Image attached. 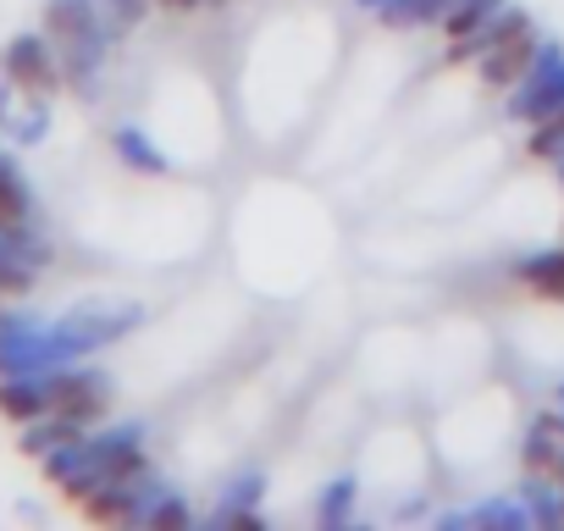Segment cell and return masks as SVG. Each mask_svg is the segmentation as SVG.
Listing matches in <instances>:
<instances>
[{
    "mask_svg": "<svg viewBox=\"0 0 564 531\" xmlns=\"http://www.w3.org/2000/svg\"><path fill=\"white\" fill-rule=\"evenodd\" d=\"M454 12V0H388V7L377 12L382 18V29H393V34H410V29H443V18Z\"/></svg>",
    "mask_w": 564,
    "mask_h": 531,
    "instance_id": "obj_13",
    "label": "cell"
},
{
    "mask_svg": "<svg viewBox=\"0 0 564 531\" xmlns=\"http://www.w3.org/2000/svg\"><path fill=\"white\" fill-rule=\"evenodd\" d=\"M34 283H40L34 266L12 243H0V300H23V294H34Z\"/></svg>",
    "mask_w": 564,
    "mask_h": 531,
    "instance_id": "obj_21",
    "label": "cell"
},
{
    "mask_svg": "<svg viewBox=\"0 0 564 531\" xmlns=\"http://www.w3.org/2000/svg\"><path fill=\"white\" fill-rule=\"evenodd\" d=\"M0 78L29 89V95H56L67 78H62V62H56V45L40 34H18L7 40V51H0Z\"/></svg>",
    "mask_w": 564,
    "mask_h": 531,
    "instance_id": "obj_5",
    "label": "cell"
},
{
    "mask_svg": "<svg viewBox=\"0 0 564 531\" xmlns=\"http://www.w3.org/2000/svg\"><path fill=\"white\" fill-rule=\"evenodd\" d=\"M139 322H144L139 305H78V311L56 316V322L45 327V338H51L56 366H67V360H84V355H95V349L122 344Z\"/></svg>",
    "mask_w": 564,
    "mask_h": 531,
    "instance_id": "obj_2",
    "label": "cell"
},
{
    "mask_svg": "<svg viewBox=\"0 0 564 531\" xmlns=\"http://www.w3.org/2000/svg\"><path fill=\"white\" fill-rule=\"evenodd\" d=\"M139 481H144V476H139ZM139 481H100L95 492H84V498H78L84 520H95V525H139V503H144Z\"/></svg>",
    "mask_w": 564,
    "mask_h": 531,
    "instance_id": "obj_9",
    "label": "cell"
},
{
    "mask_svg": "<svg viewBox=\"0 0 564 531\" xmlns=\"http://www.w3.org/2000/svg\"><path fill=\"white\" fill-rule=\"evenodd\" d=\"M355 476H338V481H327V492L316 498V520L327 525V531H338V525H349V509H355Z\"/></svg>",
    "mask_w": 564,
    "mask_h": 531,
    "instance_id": "obj_22",
    "label": "cell"
},
{
    "mask_svg": "<svg viewBox=\"0 0 564 531\" xmlns=\"http://www.w3.org/2000/svg\"><path fill=\"white\" fill-rule=\"evenodd\" d=\"M514 278L525 289H536L542 300H564V249H542V254H525L514 266Z\"/></svg>",
    "mask_w": 564,
    "mask_h": 531,
    "instance_id": "obj_14",
    "label": "cell"
},
{
    "mask_svg": "<svg viewBox=\"0 0 564 531\" xmlns=\"http://www.w3.org/2000/svg\"><path fill=\"white\" fill-rule=\"evenodd\" d=\"M45 388H51V415H67L73 426H95V421H106V410H111V377L100 371V366H78V360H67V366H56V371H45Z\"/></svg>",
    "mask_w": 564,
    "mask_h": 531,
    "instance_id": "obj_3",
    "label": "cell"
},
{
    "mask_svg": "<svg viewBox=\"0 0 564 531\" xmlns=\"http://www.w3.org/2000/svg\"><path fill=\"white\" fill-rule=\"evenodd\" d=\"M89 448H95L106 481H139V476H150V454H144V426H139V421L95 432Z\"/></svg>",
    "mask_w": 564,
    "mask_h": 531,
    "instance_id": "obj_7",
    "label": "cell"
},
{
    "mask_svg": "<svg viewBox=\"0 0 564 531\" xmlns=\"http://www.w3.org/2000/svg\"><path fill=\"white\" fill-rule=\"evenodd\" d=\"M503 7H509V0H454V12L443 18V40H448V45H459V40L481 34Z\"/></svg>",
    "mask_w": 564,
    "mask_h": 531,
    "instance_id": "obj_16",
    "label": "cell"
},
{
    "mask_svg": "<svg viewBox=\"0 0 564 531\" xmlns=\"http://www.w3.org/2000/svg\"><path fill=\"white\" fill-rule=\"evenodd\" d=\"M525 155H531V161H547V166H564V106L547 111L542 122H531V133H525Z\"/></svg>",
    "mask_w": 564,
    "mask_h": 531,
    "instance_id": "obj_19",
    "label": "cell"
},
{
    "mask_svg": "<svg viewBox=\"0 0 564 531\" xmlns=\"http://www.w3.org/2000/svg\"><path fill=\"white\" fill-rule=\"evenodd\" d=\"M205 7H227V0H205Z\"/></svg>",
    "mask_w": 564,
    "mask_h": 531,
    "instance_id": "obj_27",
    "label": "cell"
},
{
    "mask_svg": "<svg viewBox=\"0 0 564 531\" xmlns=\"http://www.w3.org/2000/svg\"><path fill=\"white\" fill-rule=\"evenodd\" d=\"M40 470H45V481L62 487L67 498H84V492H95V487L106 481V476H100V459H95V448H89V432L73 437V443H62V448H51V454L40 459Z\"/></svg>",
    "mask_w": 564,
    "mask_h": 531,
    "instance_id": "obj_8",
    "label": "cell"
},
{
    "mask_svg": "<svg viewBox=\"0 0 564 531\" xmlns=\"http://www.w3.org/2000/svg\"><path fill=\"white\" fill-rule=\"evenodd\" d=\"M95 12H100L111 40H128L133 29H144V18L155 12V0H95Z\"/></svg>",
    "mask_w": 564,
    "mask_h": 531,
    "instance_id": "obj_20",
    "label": "cell"
},
{
    "mask_svg": "<svg viewBox=\"0 0 564 531\" xmlns=\"http://www.w3.org/2000/svg\"><path fill=\"white\" fill-rule=\"evenodd\" d=\"M520 465H525V476H558V465H564V415L558 410H547L525 426Z\"/></svg>",
    "mask_w": 564,
    "mask_h": 531,
    "instance_id": "obj_10",
    "label": "cell"
},
{
    "mask_svg": "<svg viewBox=\"0 0 564 531\" xmlns=\"http://www.w3.org/2000/svg\"><path fill=\"white\" fill-rule=\"evenodd\" d=\"M470 525H503V531H525V525H531V509L520 503V492H514V498H487V503H476V509H470Z\"/></svg>",
    "mask_w": 564,
    "mask_h": 531,
    "instance_id": "obj_23",
    "label": "cell"
},
{
    "mask_svg": "<svg viewBox=\"0 0 564 531\" xmlns=\"http://www.w3.org/2000/svg\"><path fill=\"white\" fill-rule=\"evenodd\" d=\"M260 492H265V476L260 470H238L227 487H221V503H238V509H254L260 503Z\"/></svg>",
    "mask_w": 564,
    "mask_h": 531,
    "instance_id": "obj_24",
    "label": "cell"
},
{
    "mask_svg": "<svg viewBox=\"0 0 564 531\" xmlns=\"http://www.w3.org/2000/svg\"><path fill=\"white\" fill-rule=\"evenodd\" d=\"M210 525H221V531H232V525H238V531H260L265 520H260V509H238V503H216V509H210Z\"/></svg>",
    "mask_w": 564,
    "mask_h": 531,
    "instance_id": "obj_25",
    "label": "cell"
},
{
    "mask_svg": "<svg viewBox=\"0 0 564 531\" xmlns=\"http://www.w3.org/2000/svg\"><path fill=\"white\" fill-rule=\"evenodd\" d=\"M0 139L18 150L45 144L51 139V95H29V89L0 78Z\"/></svg>",
    "mask_w": 564,
    "mask_h": 531,
    "instance_id": "obj_6",
    "label": "cell"
},
{
    "mask_svg": "<svg viewBox=\"0 0 564 531\" xmlns=\"http://www.w3.org/2000/svg\"><path fill=\"white\" fill-rule=\"evenodd\" d=\"M564 106V45L558 40H542V51H536V62L525 67V78L509 89V122H542L547 111H558Z\"/></svg>",
    "mask_w": 564,
    "mask_h": 531,
    "instance_id": "obj_4",
    "label": "cell"
},
{
    "mask_svg": "<svg viewBox=\"0 0 564 531\" xmlns=\"http://www.w3.org/2000/svg\"><path fill=\"white\" fill-rule=\"evenodd\" d=\"M558 183H564V166H558Z\"/></svg>",
    "mask_w": 564,
    "mask_h": 531,
    "instance_id": "obj_28",
    "label": "cell"
},
{
    "mask_svg": "<svg viewBox=\"0 0 564 531\" xmlns=\"http://www.w3.org/2000/svg\"><path fill=\"white\" fill-rule=\"evenodd\" d=\"M0 221H34V194L7 144H0Z\"/></svg>",
    "mask_w": 564,
    "mask_h": 531,
    "instance_id": "obj_15",
    "label": "cell"
},
{
    "mask_svg": "<svg viewBox=\"0 0 564 531\" xmlns=\"http://www.w3.org/2000/svg\"><path fill=\"white\" fill-rule=\"evenodd\" d=\"M111 150H117V161H122L128 172H139V177H166V172H172V161L155 150V139H150L139 122L111 128Z\"/></svg>",
    "mask_w": 564,
    "mask_h": 531,
    "instance_id": "obj_11",
    "label": "cell"
},
{
    "mask_svg": "<svg viewBox=\"0 0 564 531\" xmlns=\"http://www.w3.org/2000/svg\"><path fill=\"white\" fill-rule=\"evenodd\" d=\"M73 437H84V426H73L67 415H40V421L23 426V454H29V459H45L51 448H62V443H73Z\"/></svg>",
    "mask_w": 564,
    "mask_h": 531,
    "instance_id": "obj_18",
    "label": "cell"
},
{
    "mask_svg": "<svg viewBox=\"0 0 564 531\" xmlns=\"http://www.w3.org/2000/svg\"><path fill=\"white\" fill-rule=\"evenodd\" d=\"M0 415L18 421V426L51 415V388H45V377H0Z\"/></svg>",
    "mask_w": 564,
    "mask_h": 531,
    "instance_id": "obj_12",
    "label": "cell"
},
{
    "mask_svg": "<svg viewBox=\"0 0 564 531\" xmlns=\"http://www.w3.org/2000/svg\"><path fill=\"white\" fill-rule=\"evenodd\" d=\"M155 7H161V12H177V18H188V12H199V7H205V0H155Z\"/></svg>",
    "mask_w": 564,
    "mask_h": 531,
    "instance_id": "obj_26",
    "label": "cell"
},
{
    "mask_svg": "<svg viewBox=\"0 0 564 531\" xmlns=\"http://www.w3.org/2000/svg\"><path fill=\"white\" fill-rule=\"evenodd\" d=\"M520 503L531 509L536 525H564V487L553 476H525L520 481Z\"/></svg>",
    "mask_w": 564,
    "mask_h": 531,
    "instance_id": "obj_17",
    "label": "cell"
},
{
    "mask_svg": "<svg viewBox=\"0 0 564 531\" xmlns=\"http://www.w3.org/2000/svg\"><path fill=\"white\" fill-rule=\"evenodd\" d=\"M45 40L56 45L62 78L67 84H89L111 51V34L95 12V0H45V18H40Z\"/></svg>",
    "mask_w": 564,
    "mask_h": 531,
    "instance_id": "obj_1",
    "label": "cell"
}]
</instances>
